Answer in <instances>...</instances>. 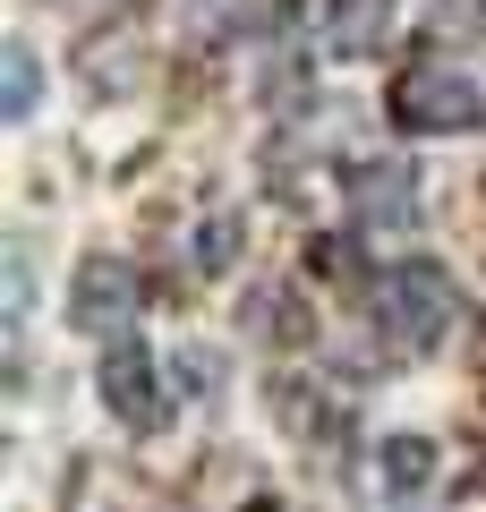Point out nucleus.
Wrapping results in <instances>:
<instances>
[{"label": "nucleus", "instance_id": "2", "mask_svg": "<svg viewBox=\"0 0 486 512\" xmlns=\"http://www.w3.org/2000/svg\"><path fill=\"white\" fill-rule=\"evenodd\" d=\"M384 111L410 137H469V128H486V86L469 69H410Z\"/></svg>", "mask_w": 486, "mask_h": 512}, {"label": "nucleus", "instance_id": "7", "mask_svg": "<svg viewBox=\"0 0 486 512\" xmlns=\"http://www.w3.org/2000/svg\"><path fill=\"white\" fill-rule=\"evenodd\" d=\"M427 470H435V444L427 436H393V444H384V478H393L401 495L427 487Z\"/></svg>", "mask_w": 486, "mask_h": 512}, {"label": "nucleus", "instance_id": "9", "mask_svg": "<svg viewBox=\"0 0 486 512\" xmlns=\"http://www.w3.org/2000/svg\"><path fill=\"white\" fill-rule=\"evenodd\" d=\"M188 256H197L205 274H222V265H231V256H239V231H231V214H214V222H205V231L188 239Z\"/></svg>", "mask_w": 486, "mask_h": 512}, {"label": "nucleus", "instance_id": "8", "mask_svg": "<svg viewBox=\"0 0 486 512\" xmlns=\"http://www.w3.org/2000/svg\"><path fill=\"white\" fill-rule=\"evenodd\" d=\"M0 77H9V120H26V111H35V94H43L35 52H26V43H9V52H0Z\"/></svg>", "mask_w": 486, "mask_h": 512}, {"label": "nucleus", "instance_id": "3", "mask_svg": "<svg viewBox=\"0 0 486 512\" xmlns=\"http://www.w3.org/2000/svg\"><path fill=\"white\" fill-rule=\"evenodd\" d=\"M137 308H145L137 265H120V256H86V265H77L69 325H86V333H103V342H120V333H137Z\"/></svg>", "mask_w": 486, "mask_h": 512}, {"label": "nucleus", "instance_id": "4", "mask_svg": "<svg viewBox=\"0 0 486 512\" xmlns=\"http://www.w3.org/2000/svg\"><path fill=\"white\" fill-rule=\"evenodd\" d=\"M103 402L120 427H154L162 419V384H154V350L137 342V333H120V342L103 350Z\"/></svg>", "mask_w": 486, "mask_h": 512}, {"label": "nucleus", "instance_id": "1", "mask_svg": "<svg viewBox=\"0 0 486 512\" xmlns=\"http://www.w3.org/2000/svg\"><path fill=\"white\" fill-rule=\"evenodd\" d=\"M452 325H461V291H452L444 265L410 256V265H384L376 274V333L401 350V359H427Z\"/></svg>", "mask_w": 486, "mask_h": 512}, {"label": "nucleus", "instance_id": "6", "mask_svg": "<svg viewBox=\"0 0 486 512\" xmlns=\"http://www.w3.org/2000/svg\"><path fill=\"white\" fill-rule=\"evenodd\" d=\"M393 9L401 0H324V18H316V43L333 60H367L393 43Z\"/></svg>", "mask_w": 486, "mask_h": 512}, {"label": "nucleus", "instance_id": "5", "mask_svg": "<svg viewBox=\"0 0 486 512\" xmlns=\"http://www.w3.org/2000/svg\"><path fill=\"white\" fill-rule=\"evenodd\" d=\"M342 188H350V205H359V222L367 231H401V222L418 214V163H350L342 171Z\"/></svg>", "mask_w": 486, "mask_h": 512}]
</instances>
